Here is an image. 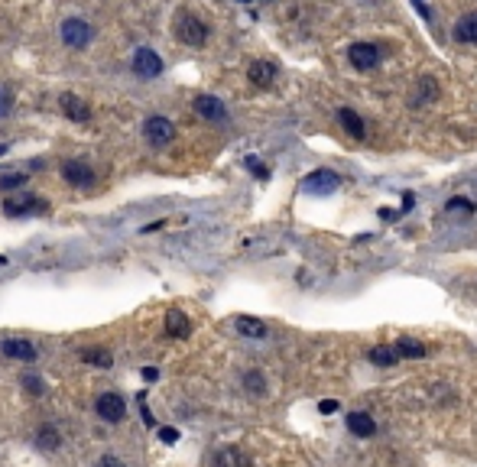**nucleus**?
I'll use <instances>...</instances> for the list:
<instances>
[{
  "mask_svg": "<svg viewBox=\"0 0 477 467\" xmlns=\"http://www.w3.org/2000/svg\"><path fill=\"white\" fill-rule=\"evenodd\" d=\"M438 101V81L435 78H419L409 91V107H428Z\"/></svg>",
  "mask_w": 477,
  "mask_h": 467,
  "instance_id": "9",
  "label": "nucleus"
},
{
  "mask_svg": "<svg viewBox=\"0 0 477 467\" xmlns=\"http://www.w3.org/2000/svg\"><path fill=\"white\" fill-rule=\"evenodd\" d=\"M448 214H474V202L471 198H448Z\"/></svg>",
  "mask_w": 477,
  "mask_h": 467,
  "instance_id": "25",
  "label": "nucleus"
},
{
  "mask_svg": "<svg viewBox=\"0 0 477 467\" xmlns=\"http://www.w3.org/2000/svg\"><path fill=\"white\" fill-rule=\"evenodd\" d=\"M338 188H341V176L335 169H318L302 178V192H309V195H331Z\"/></svg>",
  "mask_w": 477,
  "mask_h": 467,
  "instance_id": "2",
  "label": "nucleus"
},
{
  "mask_svg": "<svg viewBox=\"0 0 477 467\" xmlns=\"http://www.w3.org/2000/svg\"><path fill=\"white\" fill-rule=\"evenodd\" d=\"M130 68H134V75H140V78H159L163 75V59H159V52H153L150 46H140V49L134 52Z\"/></svg>",
  "mask_w": 477,
  "mask_h": 467,
  "instance_id": "6",
  "label": "nucleus"
},
{
  "mask_svg": "<svg viewBox=\"0 0 477 467\" xmlns=\"http://www.w3.org/2000/svg\"><path fill=\"white\" fill-rule=\"evenodd\" d=\"M143 136H146V143L156 146V150H163V146H169L172 140H176V124L169 117H150L146 124H143Z\"/></svg>",
  "mask_w": 477,
  "mask_h": 467,
  "instance_id": "3",
  "label": "nucleus"
},
{
  "mask_svg": "<svg viewBox=\"0 0 477 467\" xmlns=\"http://www.w3.org/2000/svg\"><path fill=\"white\" fill-rule=\"evenodd\" d=\"M318 409H322V412H325V416H328V412H338V402H335V400H325V402H322V406H318Z\"/></svg>",
  "mask_w": 477,
  "mask_h": 467,
  "instance_id": "32",
  "label": "nucleus"
},
{
  "mask_svg": "<svg viewBox=\"0 0 477 467\" xmlns=\"http://www.w3.org/2000/svg\"><path fill=\"white\" fill-rule=\"evenodd\" d=\"M159 442L176 445L179 442V432H176V428H169V425H163V428H159Z\"/></svg>",
  "mask_w": 477,
  "mask_h": 467,
  "instance_id": "30",
  "label": "nucleus"
},
{
  "mask_svg": "<svg viewBox=\"0 0 477 467\" xmlns=\"http://www.w3.org/2000/svg\"><path fill=\"white\" fill-rule=\"evenodd\" d=\"M192 107H195V114L198 117H205V120H211V124H221V120H227V107L215 98V94H198L192 101Z\"/></svg>",
  "mask_w": 477,
  "mask_h": 467,
  "instance_id": "8",
  "label": "nucleus"
},
{
  "mask_svg": "<svg viewBox=\"0 0 477 467\" xmlns=\"http://www.w3.org/2000/svg\"><path fill=\"white\" fill-rule=\"evenodd\" d=\"M412 7H416L419 13H422V17H426V20L432 17V13H428V7H426V0H412Z\"/></svg>",
  "mask_w": 477,
  "mask_h": 467,
  "instance_id": "33",
  "label": "nucleus"
},
{
  "mask_svg": "<svg viewBox=\"0 0 477 467\" xmlns=\"http://www.w3.org/2000/svg\"><path fill=\"white\" fill-rule=\"evenodd\" d=\"M91 39H94V26L88 23V20L72 17V20L62 23V43L72 46V49H84Z\"/></svg>",
  "mask_w": 477,
  "mask_h": 467,
  "instance_id": "4",
  "label": "nucleus"
},
{
  "mask_svg": "<svg viewBox=\"0 0 477 467\" xmlns=\"http://www.w3.org/2000/svg\"><path fill=\"white\" fill-rule=\"evenodd\" d=\"M276 75H279V68L273 65V62H267V59L250 62V68H247V78H250L253 88H273Z\"/></svg>",
  "mask_w": 477,
  "mask_h": 467,
  "instance_id": "11",
  "label": "nucleus"
},
{
  "mask_svg": "<svg viewBox=\"0 0 477 467\" xmlns=\"http://www.w3.org/2000/svg\"><path fill=\"white\" fill-rule=\"evenodd\" d=\"M156 370H153V367H146V370H143V380H156Z\"/></svg>",
  "mask_w": 477,
  "mask_h": 467,
  "instance_id": "34",
  "label": "nucleus"
},
{
  "mask_svg": "<svg viewBox=\"0 0 477 467\" xmlns=\"http://www.w3.org/2000/svg\"><path fill=\"white\" fill-rule=\"evenodd\" d=\"M211 467H253V461L247 458V451L234 448V445H227V448L215 451V458H211Z\"/></svg>",
  "mask_w": 477,
  "mask_h": 467,
  "instance_id": "12",
  "label": "nucleus"
},
{
  "mask_svg": "<svg viewBox=\"0 0 477 467\" xmlns=\"http://www.w3.org/2000/svg\"><path fill=\"white\" fill-rule=\"evenodd\" d=\"M344 422H348V428H351V435H357V438H370V435L377 432V422L367 416V412H348L344 416Z\"/></svg>",
  "mask_w": 477,
  "mask_h": 467,
  "instance_id": "19",
  "label": "nucleus"
},
{
  "mask_svg": "<svg viewBox=\"0 0 477 467\" xmlns=\"http://www.w3.org/2000/svg\"><path fill=\"white\" fill-rule=\"evenodd\" d=\"M0 350H4V357H10V360H23V364H33L36 360V348L23 338H7L0 344Z\"/></svg>",
  "mask_w": 477,
  "mask_h": 467,
  "instance_id": "13",
  "label": "nucleus"
},
{
  "mask_svg": "<svg viewBox=\"0 0 477 467\" xmlns=\"http://www.w3.org/2000/svg\"><path fill=\"white\" fill-rule=\"evenodd\" d=\"M237 4H250V0H237Z\"/></svg>",
  "mask_w": 477,
  "mask_h": 467,
  "instance_id": "35",
  "label": "nucleus"
},
{
  "mask_svg": "<svg viewBox=\"0 0 477 467\" xmlns=\"http://www.w3.org/2000/svg\"><path fill=\"white\" fill-rule=\"evenodd\" d=\"M234 328H237V334H241V338H250V341H263L269 334L267 322H260V318H253V315H237Z\"/></svg>",
  "mask_w": 477,
  "mask_h": 467,
  "instance_id": "15",
  "label": "nucleus"
},
{
  "mask_svg": "<svg viewBox=\"0 0 477 467\" xmlns=\"http://www.w3.org/2000/svg\"><path fill=\"white\" fill-rule=\"evenodd\" d=\"M36 445L42 451H59L62 448V435L56 432V425H42L39 432H36Z\"/></svg>",
  "mask_w": 477,
  "mask_h": 467,
  "instance_id": "23",
  "label": "nucleus"
},
{
  "mask_svg": "<svg viewBox=\"0 0 477 467\" xmlns=\"http://www.w3.org/2000/svg\"><path fill=\"white\" fill-rule=\"evenodd\" d=\"M82 360L84 364H91V367H98V370H110L114 367V357H110V350L108 348H82Z\"/></svg>",
  "mask_w": 477,
  "mask_h": 467,
  "instance_id": "22",
  "label": "nucleus"
},
{
  "mask_svg": "<svg viewBox=\"0 0 477 467\" xmlns=\"http://www.w3.org/2000/svg\"><path fill=\"white\" fill-rule=\"evenodd\" d=\"M452 36L458 39V43H464V46H477V10H471V13L458 17Z\"/></svg>",
  "mask_w": 477,
  "mask_h": 467,
  "instance_id": "17",
  "label": "nucleus"
},
{
  "mask_svg": "<svg viewBox=\"0 0 477 467\" xmlns=\"http://www.w3.org/2000/svg\"><path fill=\"white\" fill-rule=\"evenodd\" d=\"M10 114H13V91L0 85V120L10 117Z\"/></svg>",
  "mask_w": 477,
  "mask_h": 467,
  "instance_id": "27",
  "label": "nucleus"
},
{
  "mask_svg": "<svg viewBox=\"0 0 477 467\" xmlns=\"http://www.w3.org/2000/svg\"><path fill=\"white\" fill-rule=\"evenodd\" d=\"M62 104V114H65L68 120H75V124H84V120H91V107L78 98V94H62L59 98Z\"/></svg>",
  "mask_w": 477,
  "mask_h": 467,
  "instance_id": "16",
  "label": "nucleus"
},
{
  "mask_svg": "<svg viewBox=\"0 0 477 467\" xmlns=\"http://www.w3.org/2000/svg\"><path fill=\"white\" fill-rule=\"evenodd\" d=\"M26 182V176H4L0 178V188H4V192H10V188H20Z\"/></svg>",
  "mask_w": 477,
  "mask_h": 467,
  "instance_id": "29",
  "label": "nucleus"
},
{
  "mask_svg": "<svg viewBox=\"0 0 477 467\" xmlns=\"http://www.w3.org/2000/svg\"><path fill=\"white\" fill-rule=\"evenodd\" d=\"M367 360L377 367H396L402 357H400V350H396V344H377V348L367 350Z\"/></svg>",
  "mask_w": 477,
  "mask_h": 467,
  "instance_id": "20",
  "label": "nucleus"
},
{
  "mask_svg": "<svg viewBox=\"0 0 477 467\" xmlns=\"http://www.w3.org/2000/svg\"><path fill=\"white\" fill-rule=\"evenodd\" d=\"M172 33H176V39L185 46L208 43V26H205V20L195 17V13H179V17L172 20Z\"/></svg>",
  "mask_w": 477,
  "mask_h": 467,
  "instance_id": "1",
  "label": "nucleus"
},
{
  "mask_svg": "<svg viewBox=\"0 0 477 467\" xmlns=\"http://www.w3.org/2000/svg\"><path fill=\"white\" fill-rule=\"evenodd\" d=\"M396 350H400V357H406V360H419V357L426 354V344H419V341H412V338H400L396 341Z\"/></svg>",
  "mask_w": 477,
  "mask_h": 467,
  "instance_id": "24",
  "label": "nucleus"
},
{
  "mask_svg": "<svg viewBox=\"0 0 477 467\" xmlns=\"http://www.w3.org/2000/svg\"><path fill=\"white\" fill-rule=\"evenodd\" d=\"M94 412H98L104 422H124L127 416V400L120 396V393H101L98 402H94Z\"/></svg>",
  "mask_w": 477,
  "mask_h": 467,
  "instance_id": "5",
  "label": "nucleus"
},
{
  "mask_svg": "<svg viewBox=\"0 0 477 467\" xmlns=\"http://www.w3.org/2000/svg\"><path fill=\"white\" fill-rule=\"evenodd\" d=\"M20 380H23V386H26L30 393H33V396H42V393H46V383H42L36 374H23Z\"/></svg>",
  "mask_w": 477,
  "mask_h": 467,
  "instance_id": "28",
  "label": "nucleus"
},
{
  "mask_svg": "<svg viewBox=\"0 0 477 467\" xmlns=\"http://www.w3.org/2000/svg\"><path fill=\"white\" fill-rule=\"evenodd\" d=\"M94 467H127L120 458H114V454H104V458H98V464Z\"/></svg>",
  "mask_w": 477,
  "mask_h": 467,
  "instance_id": "31",
  "label": "nucleus"
},
{
  "mask_svg": "<svg viewBox=\"0 0 477 467\" xmlns=\"http://www.w3.org/2000/svg\"><path fill=\"white\" fill-rule=\"evenodd\" d=\"M62 178H65L68 185H91L94 169L84 159H68V162H62Z\"/></svg>",
  "mask_w": 477,
  "mask_h": 467,
  "instance_id": "10",
  "label": "nucleus"
},
{
  "mask_svg": "<svg viewBox=\"0 0 477 467\" xmlns=\"http://www.w3.org/2000/svg\"><path fill=\"white\" fill-rule=\"evenodd\" d=\"M338 124H341V127L348 130V136H354V140H364V136H367L364 120H360L357 114L351 111V107H341V111H338Z\"/></svg>",
  "mask_w": 477,
  "mask_h": 467,
  "instance_id": "21",
  "label": "nucleus"
},
{
  "mask_svg": "<svg viewBox=\"0 0 477 467\" xmlns=\"http://www.w3.org/2000/svg\"><path fill=\"white\" fill-rule=\"evenodd\" d=\"M243 386H247L253 396H263V393H267V380H263V374H247L243 376Z\"/></svg>",
  "mask_w": 477,
  "mask_h": 467,
  "instance_id": "26",
  "label": "nucleus"
},
{
  "mask_svg": "<svg viewBox=\"0 0 477 467\" xmlns=\"http://www.w3.org/2000/svg\"><path fill=\"white\" fill-rule=\"evenodd\" d=\"M166 334L176 341H185L192 334V322H189V315L179 312V308H169L166 312Z\"/></svg>",
  "mask_w": 477,
  "mask_h": 467,
  "instance_id": "18",
  "label": "nucleus"
},
{
  "mask_svg": "<svg viewBox=\"0 0 477 467\" xmlns=\"http://www.w3.org/2000/svg\"><path fill=\"white\" fill-rule=\"evenodd\" d=\"M348 62H351L357 72H370V68L380 65V46H374V43L348 46Z\"/></svg>",
  "mask_w": 477,
  "mask_h": 467,
  "instance_id": "7",
  "label": "nucleus"
},
{
  "mask_svg": "<svg viewBox=\"0 0 477 467\" xmlns=\"http://www.w3.org/2000/svg\"><path fill=\"white\" fill-rule=\"evenodd\" d=\"M4 208H7V214L10 218H17V214H42V211H49V204L42 202V198H36V195H23V198H10L7 204H4Z\"/></svg>",
  "mask_w": 477,
  "mask_h": 467,
  "instance_id": "14",
  "label": "nucleus"
}]
</instances>
